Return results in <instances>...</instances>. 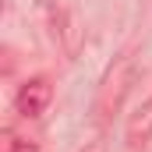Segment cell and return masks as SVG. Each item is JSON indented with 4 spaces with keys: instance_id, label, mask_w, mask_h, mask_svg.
<instances>
[{
    "instance_id": "cell-1",
    "label": "cell",
    "mask_w": 152,
    "mask_h": 152,
    "mask_svg": "<svg viewBox=\"0 0 152 152\" xmlns=\"http://www.w3.org/2000/svg\"><path fill=\"white\" fill-rule=\"evenodd\" d=\"M134 75H138L134 50H124L120 57H113V64L106 67V75H103V81H99V92H96V106H92L96 127H106V124L117 117V110H120V103H124V96H127Z\"/></svg>"
},
{
    "instance_id": "cell-2",
    "label": "cell",
    "mask_w": 152,
    "mask_h": 152,
    "mask_svg": "<svg viewBox=\"0 0 152 152\" xmlns=\"http://www.w3.org/2000/svg\"><path fill=\"white\" fill-rule=\"evenodd\" d=\"M50 99H53V85H50L46 78H28V81L18 88V96H14V110L25 117V120H32V117L46 113Z\"/></svg>"
},
{
    "instance_id": "cell-3",
    "label": "cell",
    "mask_w": 152,
    "mask_h": 152,
    "mask_svg": "<svg viewBox=\"0 0 152 152\" xmlns=\"http://www.w3.org/2000/svg\"><path fill=\"white\" fill-rule=\"evenodd\" d=\"M127 149L131 152H138V149H145L152 142V96L131 113V120H127Z\"/></svg>"
},
{
    "instance_id": "cell-4",
    "label": "cell",
    "mask_w": 152,
    "mask_h": 152,
    "mask_svg": "<svg viewBox=\"0 0 152 152\" xmlns=\"http://www.w3.org/2000/svg\"><path fill=\"white\" fill-rule=\"evenodd\" d=\"M4 152H39V142L32 138V134L7 131V134H4Z\"/></svg>"
}]
</instances>
